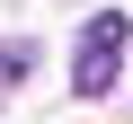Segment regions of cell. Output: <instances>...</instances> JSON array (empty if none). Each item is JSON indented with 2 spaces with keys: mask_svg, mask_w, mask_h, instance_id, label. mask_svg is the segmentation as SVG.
Returning a JSON list of instances; mask_svg holds the SVG:
<instances>
[{
  "mask_svg": "<svg viewBox=\"0 0 133 124\" xmlns=\"http://www.w3.org/2000/svg\"><path fill=\"white\" fill-rule=\"evenodd\" d=\"M124 44H133L124 9H98V18L80 27V53H71V89H80V98H107V89H115V62H124Z\"/></svg>",
  "mask_w": 133,
  "mask_h": 124,
  "instance_id": "1",
  "label": "cell"
},
{
  "mask_svg": "<svg viewBox=\"0 0 133 124\" xmlns=\"http://www.w3.org/2000/svg\"><path fill=\"white\" fill-rule=\"evenodd\" d=\"M27 71H36V44H0V89H18Z\"/></svg>",
  "mask_w": 133,
  "mask_h": 124,
  "instance_id": "2",
  "label": "cell"
}]
</instances>
